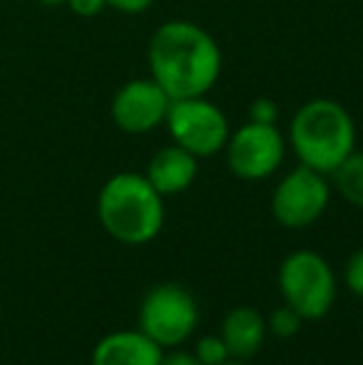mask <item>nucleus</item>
<instances>
[{"label":"nucleus","instance_id":"3","mask_svg":"<svg viewBox=\"0 0 363 365\" xmlns=\"http://www.w3.org/2000/svg\"><path fill=\"white\" fill-rule=\"evenodd\" d=\"M289 142L301 164L321 174H334V169L356 149L354 117L341 102L316 97L296 110Z\"/></svg>","mask_w":363,"mask_h":365},{"label":"nucleus","instance_id":"21","mask_svg":"<svg viewBox=\"0 0 363 365\" xmlns=\"http://www.w3.org/2000/svg\"><path fill=\"white\" fill-rule=\"evenodd\" d=\"M38 3H43L45 8H60V5H65L68 0H38Z\"/></svg>","mask_w":363,"mask_h":365},{"label":"nucleus","instance_id":"19","mask_svg":"<svg viewBox=\"0 0 363 365\" xmlns=\"http://www.w3.org/2000/svg\"><path fill=\"white\" fill-rule=\"evenodd\" d=\"M107 8L117 10V13H127V15H140L145 10L152 8L155 0H105Z\"/></svg>","mask_w":363,"mask_h":365},{"label":"nucleus","instance_id":"18","mask_svg":"<svg viewBox=\"0 0 363 365\" xmlns=\"http://www.w3.org/2000/svg\"><path fill=\"white\" fill-rule=\"evenodd\" d=\"M65 5H68L75 15H80V18H95L97 13H102V10L107 8L105 0H68Z\"/></svg>","mask_w":363,"mask_h":365},{"label":"nucleus","instance_id":"15","mask_svg":"<svg viewBox=\"0 0 363 365\" xmlns=\"http://www.w3.org/2000/svg\"><path fill=\"white\" fill-rule=\"evenodd\" d=\"M194 356L202 361V365H224L229 361V348L224 343L222 336H204L199 338L197 348H194Z\"/></svg>","mask_w":363,"mask_h":365},{"label":"nucleus","instance_id":"5","mask_svg":"<svg viewBox=\"0 0 363 365\" xmlns=\"http://www.w3.org/2000/svg\"><path fill=\"white\" fill-rule=\"evenodd\" d=\"M165 125L175 145L192 152L197 159L224 152L229 135H232L227 115L222 112V107L209 102L207 95L172 100Z\"/></svg>","mask_w":363,"mask_h":365},{"label":"nucleus","instance_id":"4","mask_svg":"<svg viewBox=\"0 0 363 365\" xmlns=\"http://www.w3.org/2000/svg\"><path fill=\"white\" fill-rule=\"evenodd\" d=\"M279 291L284 303L301 318L316 321L331 311L336 301V276L321 254L299 249L284 259L279 269Z\"/></svg>","mask_w":363,"mask_h":365},{"label":"nucleus","instance_id":"2","mask_svg":"<svg viewBox=\"0 0 363 365\" xmlns=\"http://www.w3.org/2000/svg\"><path fill=\"white\" fill-rule=\"evenodd\" d=\"M97 219L112 239L130 246L147 244L165 226V197L145 174L120 172L97 194Z\"/></svg>","mask_w":363,"mask_h":365},{"label":"nucleus","instance_id":"22","mask_svg":"<svg viewBox=\"0 0 363 365\" xmlns=\"http://www.w3.org/2000/svg\"><path fill=\"white\" fill-rule=\"evenodd\" d=\"M224 365H244V363H242V361H227Z\"/></svg>","mask_w":363,"mask_h":365},{"label":"nucleus","instance_id":"11","mask_svg":"<svg viewBox=\"0 0 363 365\" xmlns=\"http://www.w3.org/2000/svg\"><path fill=\"white\" fill-rule=\"evenodd\" d=\"M199 172V162L192 152H187L180 145L162 147L147 164L145 177L162 197H175L187 192L194 184Z\"/></svg>","mask_w":363,"mask_h":365},{"label":"nucleus","instance_id":"12","mask_svg":"<svg viewBox=\"0 0 363 365\" xmlns=\"http://www.w3.org/2000/svg\"><path fill=\"white\" fill-rule=\"evenodd\" d=\"M229 348V356L244 361V358L257 356V351L262 348L264 338H267V321L264 316L252 306H237L227 313V318L222 321V333Z\"/></svg>","mask_w":363,"mask_h":365},{"label":"nucleus","instance_id":"8","mask_svg":"<svg viewBox=\"0 0 363 365\" xmlns=\"http://www.w3.org/2000/svg\"><path fill=\"white\" fill-rule=\"evenodd\" d=\"M329 199L331 189L326 174L299 164L276 184L272 212L276 221L286 229H304L324 217Z\"/></svg>","mask_w":363,"mask_h":365},{"label":"nucleus","instance_id":"13","mask_svg":"<svg viewBox=\"0 0 363 365\" xmlns=\"http://www.w3.org/2000/svg\"><path fill=\"white\" fill-rule=\"evenodd\" d=\"M334 184L346 202L363 209V152H351L334 169Z\"/></svg>","mask_w":363,"mask_h":365},{"label":"nucleus","instance_id":"7","mask_svg":"<svg viewBox=\"0 0 363 365\" xmlns=\"http://www.w3.org/2000/svg\"><path fill=\"white\" fill-rule=\"evenodd\" d=\"M227 164L234 177L244 182H259L272 177L284 162L286 142L276 125L252 122L234 130L227 140Z\"/></svg>","mask_w":363,"mask_h":365},{"label":"nucleus","instance_id":"1","mask_svg":"<svg viewBox=\"0 0 363 365\" xmlns=\"http://www.w3.org/2000/svg\"><path fill=\"white\" fill-rule=\"evenodd\" d=\"M150 77L172 97H202L222 75L217 40L192 20H170L152 33L147 45Z\"/></svg>","mask_w":363,"mask_h":365},{"label":"nucleus","instance_id":"16","mask_svg":"<svg viewBox=\"0 0 363 365\" xmlns=\"http://www.w3.org/2000/svg\"><path fill=\"white\" fill-rule=\"evenodd\" d=\"M249 120L262 122V125H276L279 120V107L269 97H257V100L249 105Z\"/></svg>","mask_w":363,"mask_h":365},{"label":"nucleus","instance_id":"17","mask_svg":"<svg viewBox=\"0 0 363 365\" xmlns=\"http://www.w3.org/2000/svg\"><path fill=\"white\" fill-rule=\"evenodd\" d=\"M346 286L354 296L363 298V249L356 251L346 264Z\"/></svg>","mask_w":363,"mask_h":365},{"label":"nucleus","instance_id":"9","mask_svg":"<svg viewBox=\"0 0 363 365\" xmlns=\"http://www.w3.org/2000/svg\"><path fill=\"white\" fill-rule=\"evenodd\" d=\"M172 97L152 77L130 80L115 92L110 105L112 122L127 135H145L165 125Z\"/></svg>","mask_w":363,"mask_h":365},{"label":"nucleus","instance_id":"6","mask_svg":"<svg viewBox=\"0 0 363 365\" xmlns=\"http://www.w3.org/2000/svg\"><path fill=\"white\" fill-rule=\"evenodd\" d=\"M199 308L194 296L180 284L155 286L140 306V331L160 348H177L194 333Z\"/></svg>","mask_w":363,"mask_h":365},{"label":"nucleus","instance_id":"14","mask_svg":"<svg viewBox=\"0 0 363 365\" xmlns=\"http://www.w3.org/2000/svg\"><path fill=\"white\" fill-rule=\"evenodd\" d=\"M301 321H304V318H301L299 313L294 311V308L284 303V306L274 308V313L269 316L267 328L274 333V336H279V338H291V336H296V333H299Z\"/></svg>","mask_w":363,"mask_h":365},{"label":"nucleus","instance_id":"20","mask_svg":"<svg viewBox=\"0 0 363 365\" xmlns=\"http://www.w3.org/2000/svg\"><path fill=\"white\" fill-rule=\"evenodd\" d=\"M160 365H202L194 353H187V351H172V353H165L162 356V363Z\"/></svg>","mask_w":363,"mask_h":365},{"label":"nucleus","instance_id":"10","mask_svg":"<svg viewBox=\"0 0 363 365\" xmlns=\"http://www.w3.org/2000/svg\"><path fill=\"white\" fill-rule=\"evenodd\" d=\"M165 348L137 331L107 333L92 351V365H160Z\"/></svg>","mask_w":363,"mask_h":365}]
</instances>
